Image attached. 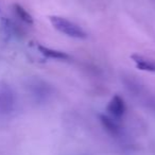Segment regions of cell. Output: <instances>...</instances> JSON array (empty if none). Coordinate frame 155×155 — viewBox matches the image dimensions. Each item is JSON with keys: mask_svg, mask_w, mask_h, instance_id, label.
Masks as SVG:
<instances>
[{"mask_svg": "<svg viewBox=\"0 0 155 155\" xmlns=\"http://www.w3.org/2000/svg\"><path fill=\"white\" fill-rule=\"evenodd\" d=\"M49 19L54 29L67 36L80 39H84L87 37L86 32L75 22L70 21L64 17H60V16H50Z\"/></svg>", "mask_w": 155, "mask_h": 155, "instance_id": "1", "label": "cell"}, {"mask_svg": "<svg viewBox=\"0 0 155 155\" xmlns=\"http://www.w3.org/2000/svg\"><path fill=\"white\" fill-rule=\"evenodd\" d=\"M16 98L12 87L5 81H0V112L8 114L14 110Z\"/></svg>", "mask_w": 155, "mask_h": 155, "instance_id": "2", "label": "cell"}, {"mask_svg": "<svg viewBox=\"0 0 155 155\" xmlns=\"http://www.w3.org/2000/svg\"><path fill=\"white\" fill-rule=\"evenodd\" d=\"M107 110L110 112V114L112 116H114L115 118H120L124 115L125 113V103L123 101V99L119 96H115L110 102L108 103Z\"/></svg>", "mask_w": 155, "mask_h": 155, "instance_id": "3", "label": "cell"}, {"mask_svg": "<svg viewBox=\"0 0 155 155\" xmlns=\"http://www.w3.org/2000/svg\"><path fill=\"white\" fill-rule=\"evenodd\" d=\"M38 50L43 55L47 56L49 58L53 60H60V61H67L70 58V56L64 51H60L56 49H51V48L45 47V46H38Z\"/></svg>", "mask_w": 155, "mask_h": 155, "instance_id": "4", "label": "cell"}, {"mask_svg": "<svg viewBox=\"0 0 155 155\" xmlns=\"http://www.w3.org/2000/svg\"><path fill=\"white\" fill-rule=\"evenodd\" d=\"M132 60L136 64L137 68L141 69L144 71H150V72H155V61L151 58H147L140 55H133Z\"/></svg>", "mask_w": 155, "mask_h": 155, "instance_id": "5", "label": "cell"}, {"mask_svg": "<svg viewBox=\"0 0 155 155\" xmlns=\"http://www.w3.org/2000/svg\"><path fill=\"white\" fill-rule=\"evenodd\" d=\"M100 120H101V123L103 124V127L106 129V131L108 133H110L112 135L118 136L121 132L120 127L118 125V123L116 121H114L112 118L107 116H104V115H101L100 116Z\"/></svg>", "mask_w": 155, "mask_h": 155, "instance_id": "6", "label": "cell"}, {"mask_svg": "<svg viewBox=\"0 0 155 155\" xmlns=\"http://www.w3.org/2000/svg\"><path fill=\"white\" fill-rule=\"evenodd\" d=\"M14 12H15L16 16H17L18 18H20V19H21L22 21L26 22V24L32 25L33 22H34L32 15H31V14L29 13V12L27 11L26 9H24V8H22L21 5H14Z\"/></svg>", "mask_w": 155, "mask_h": 155, "instance_id": "7", "label": "cell"}]
</instances>
